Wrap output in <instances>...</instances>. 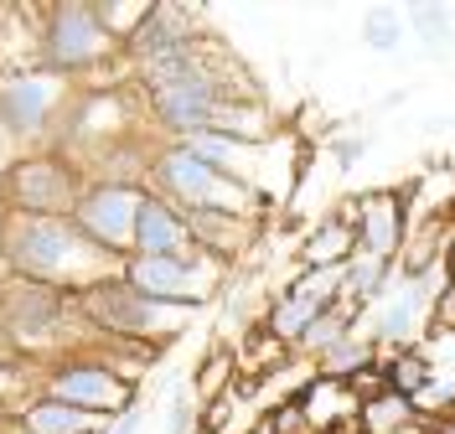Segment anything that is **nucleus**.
Segmentation results:
<instances>
[{
	"mask_svg": "<svg viewBox=\"0 0 455 434\" xmlns=\"http://www.w3.org/2000/svg\"><path fill=\"white\" fill-rule=\"evenodd\" d=\"M0 259L11 274L68 289V295H84V289L124 274V264L104 254L73 217H36V212L0 217Z\"/></svg>",
	"mask_w": 455,
	"mask_h": 434,
	"instance_id": "f257e3e1",
	"label": "nucleus"
},
{
	"mask_svg": "<svg viewBox=\"0 0 455 434\" xmlns=\"http://www.w3.org/2000/svg\"><path fill=\"white\" fill-rule=\"evenodd\" d=\"M150 176H156L161 197L176 202L181 212H228V217H249V223H254L259 212L269 207L254 186H243L238 176L218 171L212 161H202L197 150H187L181 140L166 145V150L156 155Z\"/></svg>",
	"mask_w": 455,
	"mask_h": 434,
	"instance_id": "f03ea898",
	"label": "nucleus"
},
{
	"mask_svg": "<svg viewBox=\"0 0 455 434\" xmlns=\"http://www.w3.org/2000/svg\"><path fill=\"white\" fill-rule=\"evenodd\" d=\"M78 311H84V320L99 336H124V342H166L176 331H187V320H192V311L166 305V300H150L124 274L84 289L78 295Z\"/></svg>",
	"mask_w": 455,
	"mask_h": 434,
	"instance_id": "7ed1b4c3",
	"label": "nucleus"
},
{
	"mask_svg": "<svg viewBox=\"0 0 455 434\" xmlns=\"http://www.w3.org/2000/svg\"><path fill=\"white\" fill-rule=\"evenodd\" d=\"M124 280L150 295V300H166V305H181V311H197L207 305L228 280V264L212 259L207 249H192V254H166V259H124Z\"/></svg>",
	"mask_w": 455,
	"mask_h": 434,
	"instance_id": "20e7f679",
	"label": "nucleus"
},
{
	"mask_svg": "<svg viewBox=\"0 0 455 434\" xmlns=\"http://www.w3.org/2000/svg\"><path fill=\"white\" fill-rule=\"evenodd\" d=\"M73 316H84V311H78V295H68V289L36 285V280H21V274H11L0 285V336L16 342V347L27 351L52 347Z\"/></svg>",
	"mask_w": 455,
	"mask_h": 434,
	"instance_id": "39448f33",
	"label": "nucleus"
},
{
	"mask_svg": "<svg viewBox=\"0 0 455 434\" xmlns=\"http://www.w3.org/2000/svg\"><path fill=\"white\" fill-rule=\"evenodd\" d=\"M114 42L104 21H99V5L88 0H57L47 11V27H42V52L52 62V73H84V67H99L109 58Z\"/></svg>",
	"mask_w": 455,
	"mask_h": 434,
	"instance_id": "423d86ee",
	"label": "nucleus"
},
{
	"mask_svg": "<svg viewBox=\"0 0 455 434\" xmlns=\"http://www.w3.org/2000/svg\"><path fill=\"white\" fill-rule=\"evenodd\" d=\"M5 202L11 212H36V217H73L84 192L68 161L57 155H27L5 171Z\"/></svg>",
	"mask_w": 455,
	"mask_h": 434,
	"instance_id": "0eeeda50",
	"label": "nucleus"
},
{
	"mask_svg": "<svg viewBox=\"0 0 455 434\" xmlns=\"http://www.w3.org/2000/svg\"><path fill=\"white\" fill-rule=\"evenodd\" d=\"M140 202L145 192L140 186H124V181H99L88 186L73 223L104 249L114 259H135V223H140Z\"/></svg>",
	"mask_w": 455,
	"mask_h": 434,
	"instance_id": "6e6552de",
	"label": "nucleus"
},
{
	"mask_svg": "<svg viewBox=\"0 0 455 434\" xmlns=\"http://www.w3.org/2000/svg\"><path fill=\"white\" fill-rule=\"evenodd\" d=\"M62 109V73H0V124L11 140H42Z\"/></svg>",
	"mask_w": 455,
	"mask_h": 434,
	"instance_id": "1a4fd4ad",
	"label": "nucleus"
},
{
	"mask_svg": "<svg viewBox=\"0 0 455 434\" xmlns=\"http://www.w3.org/2000/svg\"><path fill=\"white\" fill-rule=\"evenodd\" d=\"M47 398L57 404L88 408V414H104V419H119L124 408H135V383L109 367V362H62L52 377H47Z\"/></svg>",
	"mask_w": 455,
	"mask_h": 434,
	"instance_id": "9d476101",
	"label": "nucleus"
},
{
	"mask_svg": "<svg viewBox=\"0 0 455 434\" xmlns=\"http://www.w3.org/2000/svg\"><path fill=\"white\" fill-rule=\"evenodd\" d=\"M197 238H192V223L187 212L166 197H150L145 192L140 202V223H135V254L140 259H166V254H192Z\"/></svg>",
	"mask_w": 455,
	"mask_h": 434,
	"instance_id": "9b49d317",
	"label": "nucleus"
},
{
	"mask_svg": "<svg viewBox=\"0 0 455 434\" xmlns=\"http://www.w3.org/2000/svg\"><path fill=\"white\" fill-rule=\"evenodd\" d=\"M352 228H357L363 254L394 259L403 249V202H398V192H363L357 207H352Z\"/></svg>",
	"mask_w": 455,
	"mask_h": 434,
	"instance_id": "f8f14e48",
	"label": "nucleus"
},
{
	"mask_svg": "<svg viewBox=\"0 0 455 434\" xmlns=\"http://www.w3.org/2000/svg\"><path fill=\"white\" fill-rule=\"evenodd\" d=\"M187 42H197V11L192 5H150V16L135 31L130 52H135V62H156L176 52V47H187Z\"/></svg>",
	"mask_w": 455,
	"mask_h": 434,
	"instance_id": "ddd939ff",
	"label": "nucleus"
},
{
	"mask_svg": "<svg viewBox=\"0 0 455 434\" xmlns=\"http://www.w3.org/2000/svg\"><path fill=\"white\" fill-rule=\"evenodd\" d=\"M21 434H109V419L73 404H57V398H42V404L21 408Z\"/></svg>",
	"mask_w": 455,
	"mask_h": 434,
	"instance_id": "4468645a",
	"label": "nucleus"
},
{
	"mask_svg": "<svg viewBox=\"0 0 455 434\" xmlns=\"http://www.w3.org/2000/svg\"><path fill=\"white\" fill-rule=\"evenodd\" d=\"M394 274H398V269L388 259H378V254H363V249H357V254L347 259L341 305H347V311H357V316H363V311H372V305H378V295L388 289V280H394Z\"/></svg>",
	"mask_w": 455,
	"mask_h": 434,
	"instance_id": "2eb2a0df",
	"label": "nucleus"
},
{
	"mask_svg": "<svg viewBox=\"0 0 455 434\" xmlns=\"http://www.w3.org/2000/svg\"><path fill=\"white\" fill-rule=\"evenodd\" d=\"M357 254V228H352V217H321L315 233L306 238V249H300V264L306 269H331V264H347Z\"/></svg>",
	"mask_w": 455,
	"mask_h": 434,
	"instance_id": "dca6fc26",
	"label": "nucleus"
},
{
	"mask_svg": "<svg viewBox=\"0 0 455 434\" xmlns=\"http://www.w3.org/2000/svg\"><path fill=\"white\" fill-rule=\"evenodd\" d=\"M357 424H363V434H403L409 424H419V408H414L409 393L383 388V393H372L368 404H363Z\"/></svg>",
	"mask_w": 455,
	"mask_h": 434,
	"instance_id": "f3484780",
	"label": "nucleus"
},
{
	"mask_svg": "<svg viewBox=\"0 0 455 434\" xmlns=\"http://www.w3.org/2000/svg\"><path fill=\"white\" fill-rule=\"evenodd\" d=\"M326 305H315L306 295H295V289H284L280 300H275V311H269V336L284 342V347H300V336L311 331V320L321 316Z\"/></svg>",
	"mask_w": 455,
	"mask_h": 434,
	"instance_id": "a211bd4d",
	"label": "nucleus"
},
{
	"mask_svg": "<svg viewBox=\"0 0 455 434\" xmlns=\"http://www.w3.org/2000/svg\"><path fill=\"white\" fill-rule=\"evenodd\" d=\"M372 357H378V347H372L368 336H347V342H337L331 351H321L315 357V373L321 377H337V383H352V377L372 373Z\"/></svg>",
	"mask_w": 455,
	"mask_h": 434,
	"instance_id": "6ab92c4d",
	"label": "nucleus"
},
{
	"mask_svg": "<svg viewBox=\"0 0 455 434\" xmlns=\"http://www.w3.org/2000/svg\"><path fill=\"white\" fill-rule=\"evenodd\" d=\"M403 21H409V31L425 42L429 58H445V47L455 42V16L445 11V5H403Z\"/></svg>",
	"mask_w": 455,
	"mask_h": 434,
	"instance_id": "aec40b11",
	"label": "nucleus"
},
{
	"mask_svg": "<svg viewBox=\"0 0 455 434\" xmlns=\"http://www.w3.org/2000/svg\"><path fill=\"white\" fill-rule=\"evenodd\" d=\"M409 42V21H403V11H394V5H372L368 16H363V47L368 52H398Z\"/></svg>",
	"mask_w": 455,
	"mask_h": 434,
	"instance_id": "412c9836",
	"label": "nucleus"
},
{
	"mask_svg": "<svg viewBox=\"0 0 455 434\" xmlns=\"http://www.w3.org/2000/svg\"><path fill=\"white\" fill-rule=\"evenodd\" d=\"M352 331H357V311H347V305H331V311H321V316L311 320V331L300 336V351L321 357V351H331L337 342H347Z\"/></svg>",
	"mask_w": 455,
	"mask_h": 434,
	"instance_id": "4be33fe9",
	"label": "nucleus"
},
{
	"mask_svg": "<svg viewBox=\"0 0 455 434\" xmlns=\"http://www.w3.org/2000/svg\"><path fill=\"white\" fill-rule=\"evenodd\" d=\"M145 16H150V0H99V21L109 31L114 42H135V31L145 27Z\"/></svg>",
	"mask_w": 455,
	"mask_h": 434,
	"instance_id": "5701e85b",
	"label": "nucleus"
},
{
	"mask_svg": "<svg viewBox=\"0 0 455 434\" xmlns=\"http://www.w3.org/2000/svg\"><path fill=\"white\" fill-rule=\"evenodd\" d=\"M429 377H435V367H429V357H425L419 347H414V351H398L394 362H388V388L409 393V398H414V393L425 388Z\"/></svg>",
	"mask_w": 455,
	"mask_h": 434,
	"instance_id": "b1692460",
	"label": "nucleus"
},
{
	"mask_svg": "<svg viewBox=\"0 0 455 434\" xmlns=\"http://www.w3.org/2000/svg\"><path fill=\"white\" fill-rule=\"evenodd\" d=\"M192 430H197V388L176 383L166 404V434H192Z\"/></svg>",
	"mask_w": 455,
	"mask_h": 434,
	"instance_id": "393cba45",
	"label": "nucleus"
},
{
	"mask_svg": "<svg viewBox=\"0 0 455 434\" xmlns=\"http://www.w3.org/2000/svg\"><path fill=\"white\" fill-rule=\"evenodd\" d=\"M368 145H372L368 135H341V140H337V171H341V176L352 171V166L368 155Z\"/></svg>",
	"mask_w": 455,
	"mask_h": 434,
	"instance_id": "a878e982",
	"label": "nucleus"
},
{
	"mask_svg": "<svg viewBox=\"0 0 455 434\" xmlns=\"http://www.w3.org/2000/svg\"><path fill=\"white\" fill-rule=\"evenodd\" d=\"M109 434H140V404H135V408H124V414L114 419V430H109Z\"/></svg>",
	"mask_w": 455,
	"mask_h": 434,
	"instance_id": "bb28decb",
	"label": "nucleus"
},
{
	"mask_svg": "<svg viewBox=\"0 0 455 434\" xmlns=\"http://www.w3.org/2000/svg\"><path fill=\"white\" fill-rule=\"evenodd\" d=\"M5 140H11V135H5V124H0V176H5Z\"/></svg>",
	"mask_w": 455,
	"mask_h": 434,
	"instance_id": "cd10ccee",
	"label": "nucleus"
},
{
	"mask_svg": "<svg viewBox=\"0 0 455 434\" xmlns=\"http://www.w3.org/2000/svg\"><path fill=\"white\" fill-rule=\"evenodd\" d=\"M403 434H425V424H409V430H403Z\"/></svg>",
	"mask_w": 455,
	"mask_h": 434,
	"instance_id": "c85d7f7f",
	"label": "nucleus"
}]
</instances>
